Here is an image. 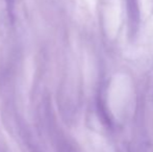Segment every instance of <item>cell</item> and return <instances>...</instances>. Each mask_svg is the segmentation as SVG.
<instances>
[]
</instances>
